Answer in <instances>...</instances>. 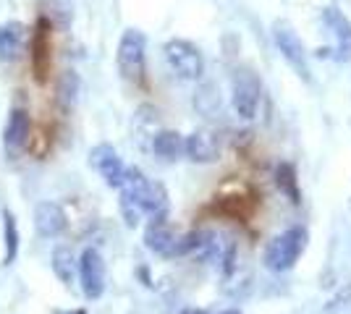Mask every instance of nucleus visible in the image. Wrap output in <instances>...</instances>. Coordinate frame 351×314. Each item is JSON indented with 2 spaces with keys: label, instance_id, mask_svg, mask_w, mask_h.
<instances>
[{
  "label": "nucleus",
  "instance_id": "nucleus-1",
  "mask_svg": "<svg viewBox=\"0 0 351 314\" xmlns=\"http://www.w3.org/2000/svg\"><path fill=\"white\" fill-rule=\"evenodd\" d=\"M118 189H121V196L129 199L142 215H149V218L168 215V192L158 181L147 179L139 168H126Z\"/></svg>",
  "mask_w": 351,
  "mask_h": 314
},
{
  "label": "nucleus",
  "instance_id": "nucleus-2",
  "mask_svg": "<svg viewBox=\"0 0 351 314\" xmlns=\"http://www.w3.org/2000/svg\"><path fill=\"white\" fill-rule=\"evenodd\" d=\"M307 246V231L304 228H289L280 236L267 244L265 249V267L270 272H289L299 262V257Z\"/></svg>",
  "mask_w": 351,
  "mask_h": 314
},
{
  "label": "nucleus",
  "instance_id": "nucleus-3",
  "mask_svg": "<svg viewBox=\"0 0 351 314\" xmlns=\"http://www.w3.org/2000/svg\"><path fill=\"white\" fill-rule=\"evenodd\" d=\"M145 50L147 40L139 29H126L118 42V71L126 81L142 84L145 81Z\"/></svg>",
  "mask_w": 351,
  "mask_h": 314
},
{
  "label": "nucleus",
  "instance_id": "nucleus-4",
  "mask_svg": "<svg viewBox=\"0 0 351 314\" xmlns=\"http://www.w3.org/2000/svg\"><path fill=\"white\" fill-rule=\"evenodd\" d=\"M273 42H276L283 60L291 66L293 71L302 76L304 81H312V68H309L307 50H304L299 34L293 31V27L289 21H276V24H273Z\"/></svg>",
  "mask_w": 351,
  "mask_h": 314
},
{
  "label": "nucleus",
  "instance_id": "nucleus-5",
  "mask_svg": "<svg viewBox=\"0 0 351 314\" xmlns=\"http://www.w3.org/2000/svg\"><path fill=\"white\" fill-rule=\"evenodd\" d=\"M165 60L173 68V74L178 79L186 81H197L205 74V58L199 53V47L186 42V40H171L165 42Z\"/></svg>",
  "mask_w": 351,
  "mask_h": 314
},
{
  "label": "nucleus",
  "instance_id": "nucleus-6",
  "mask_svg": "<svg viewBox=\"0 0 351 314\" xmlns=\"http://www.w3.org/2000/svg\"><path fill=\"white\" fill-rule=\"evenodd\" d=\"M260 97H263V84L249 68H236L234 71V90H231V103L239 118L252 120L257 116L260 107Z\"/></svg>",
  "mask_w": 351,
  "mask_h": 314
},
{
  "label": "nucleus",
  "instance_id": "nucleus-7",
  "mask_svg": "<svg viewBox=\"0 0 351 314\" xmlns=\"http://www.w3.org/2000/svg\"><path fill=\"white\" fill-rule=\"evenodd\" d=\"M322 24L333 40V47L328 53H333V58L341 60V63H349L351 60V21L341 14L338 8L328 5L322 8Z\"/></svg>",
  "mask_w": 351,
  "mask_h": 314
},
{
  "label": "nucleus",
  "instance_id": "nucleus-8",
  "mask_svg": "<svg viewBox=\"0 0 351 314\" xmlns=\"http://www.w3.org/2000/svg\"><path fill=\"white\" fill-rule=\"evenodd\" d=\"M79 280L87 299H100L105 291V262L97 249H84L79 257Z\"/></svg>",
  "mask_w": 351,
  "mask_h": 314
},
{
  "label": "nucleus",
  "instance_id": "nucleus-9",
  "mask_svg": "<svg viewBox=\"0 0 351 314\" xmlns=\"http://www.w3.org/2000/svg\"><path fill=\"white\" fill-rule=\"evenodd\" d=\"M89 163H92V168L100 173V179H103L110 189H118V186H121L126 168H123L118 152L113 150L110 144H97L95 150L89 152Z\"/></svg>",
  "mask_w": 351,
  "mask_h": 314
},
{
  "label": "nucleus",
  "instance_id": "nucleus-10",
  "mask_svg": "<svg viewBox=\"0 0 351 314\" xmlns=\"http://www.w3.org/2000/svg\"><path fill=\"white\" fill-rule=\"evenodd\" d=\"M29 113L24 107H14L8 116V123H5V131H3V144L11 157H19L24 152L27 142H29Z\"/></svg>",
  "mask_w": 351,
  "mask_h": 314
},
{
  "label": "nucleus",
  "instance_id": "nucleus-11",
  "mask_svg": "<svg viewBox=\"0 0 351 314\" xmlns=\"http://www.w3.org/2000/svg\"><path fill=\"white\" fill-rule=\"evenodd\" d=\"M178 239L181 236H176V231L165 223V218H152L145 231V246L160 257H176Z\"/></svg>",
  "mask_w": 351,
  "mask_h": 314
},
{
  "label": "nucleus",
  "instance_id": "nucleus-12",
  "mask_svg": "<svg viewBox=\"0 0 351 314\" xmlns=\"http://www.w3.org/2000/svg\"><path fill=\"white\" fill-rule=\"evenodd\" d=\"M184 152L189 157L191 163H215L220 155V144H218V136L213 131H194L184 139Z\"/></svg>",
  "mask_w": 351,
  "mask_h": 314
},
{
  "label": "nucleus",
  "instance_id": "nucleus-13",
  "mask_svg": "<svg viewBox=\"0 0 351 314\" xmlns=\"http://www.w3.org/2000/svg\"><path fill=\"white\" fill-rule=\"evenodd\" d=\"M34 228L45 239L60 236L66 231V212L56 202H40L34 207Z\"/></svg>",
  "mask_w": 351,
  "mask_h": 314
},
{
  "label": "nucleus",
  "instance_id": "nucleus-14",
  "mask_svg": "<svg viewBox=\"0 0 351 314\" xmlns=\"http://www.w3.org/2000/svg\"><path fill=\"white\" fill-rule=\"evenodd\" d=\"M50 21L47 18H40L37 21V31H34V40H32V63H34V76L37 81H45L47 76V66H50Z\"/></svg>",
  "mask_w": 351,
  "mask_h": 314
},
{
  "label": "nucleus",
  "instance_id": "nucleus-15",
  "mask_svg": "<svg viewBox=\"0 0 351 314\" xmlns=\"http://www.w3.org/2000/svg\"><path fill=\"white\" fill-rule=\"evenodd\" d=\"M27 42V29L19 21H8L0 27V60H16Z\"/></svg>",
  "mask_w": 351,
  "mask_h": 314
},
{
  "label": "nucleus",
  "instance_id": "nucleus-16",
  "mask_svg": "<svg viewBox=\"0 0 351 314\" xmlns=\"http://www.w3.org/2000/svg\"><path fill=\"white\" fill-rule=\"evenodd\" d=\"M152 152L162 160H176L184 152V136L178 131H158L152 136Z\"/></svg>",
  "mask_w": 351,
  "mask_h": 314
},
{
  "label": "nucleus",
  "instance_id": "nucleus-17",
  "mask_svg": "<svg viewBox=\"0 0 351 314\" xmlns=\"http://www.w3.org/2000/svg\"><path fill=\"white\" fill-rule=\"evenodd\" d=\"M276 183L283 194L291 199V205L302 202V192H299V183H296V168L291 163H280L276 168Z\"/></svg>",
  "mask_w": 351,
  "mask_h": 314
},
{
  "label": "nucleus",
  "instance_id": "nucleus-18",
  "mask_svg": "<svg viewBox=\"0 0 351 314\" xmlns=\"http://www.w3.org/2000/svg\"><path fill=\"white\" fill-rule=\"evenodd\" d=\"M53 272L60 283L69 285L73 280V254L69 246H58L53 252Z\"/></svg>",
  "mask_w": 351,
  "mask_h": 314
},
{
  "label": "nucleus",
  "instance_id": "nucleus-19",
  "mask_svg": "<svg viewBox=\"0 0 351 314\" xmlns=\"http://www.w3.org/2000/svg\"><path fill=\"white\" fill-rule=\"evenodd\" d=\"M76 94H79V76L73 74V71H66V74L60 76L58 81V103L60 107H73L76 103Z\"/></svg>",
  "mask_w": 351,
  "mask_h": 314
},
{
  "label": "nucleus",
  "instance_id": "nucleus-20",
  "mask_svg": "<svg viewBox=\"0 0 351 314\" xmlns=\"http://www.w3.org/2000/svg\"><path fill=\"white\" fill-rule=\"evenodd\" d=\"M194 107L199 113H205V116H215L220 110V92H215L213 84H205L202 90L197 92V97H194Z\"/></svg>",
  "mask_w": 351,
  "mask_h": 314
},
{
  "label": "nucleus",
  "instance_id": "nucleus-21",
  "mask_svg": "<svg viewBox=\"0 0 351 314\" xmlns=\"http://www.w3.org/2000/svg\"><path fill=\"white\" fill-rule=\"evenodd\" d=\"M3 220H5V265H11L16 259V254H19V231H16V220L14 215L5 209L3 212Z\"/></svg>",
  "mask_w": 351,
  "mask_h": 314
},
{
  "label": "nucleus",
  "instance_id": "nucleus-22",
  "mask_svg": "<svg viewBox=\"0 0 351 314\" xmlns=\"http://www.w3.org/2000/svg\"><path fill=\"white\" fill-rule=\"evenodd\" d=\"M63 314H87L84 309H73V312H63Z\"/></svg>",
  "mask_w": 351,
  "mask_h": 314
},
{
  "label": "nucleus",
  "instance_id": "nucleus-23",
  "mask_svg": "<svg viewBox=\"0 0 351 314\" xmlns=\"http://www.w3.org/2000/svg\"><path fill=\"white\" fill-rule=\"evenodd\" d=\"M184 314H205V312H199V309H186Z\"/></svg>",
  "mask_w": 351,
  "mask_h": 314
},
{
  "label": "nucleus",
  "instance_id": "nucleus-24",
  "mask_svg": "<svg viewBox=\"0 0 351 314\" xmlns=\"http://www.w3.org/2000/svg\"><path fill=\"white\" fill-rule=\"evenodd\" d=\"M223 314H241V312H236V309H228V312H223Z\"/></svg>",
  "mask_w": 351,
  "mask_h": 314
}]
</instances>
